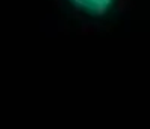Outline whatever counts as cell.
<instances>
[{
	"label": "cell",
	"instance_id": "6da1fadb",
	"mask_svg": "<svg viewBox=\"0 0 150 129\" xmlns=\"http://www.w3.org/2000/svg\"><path fill=\"white\" fill-rule=\"evenodd\" d=\"M67 5L88 18H103L114 11L117 0H65Z\"/></svg>",
	"mask_w": 150,
	"mask_h": 129
}]
</instances>
